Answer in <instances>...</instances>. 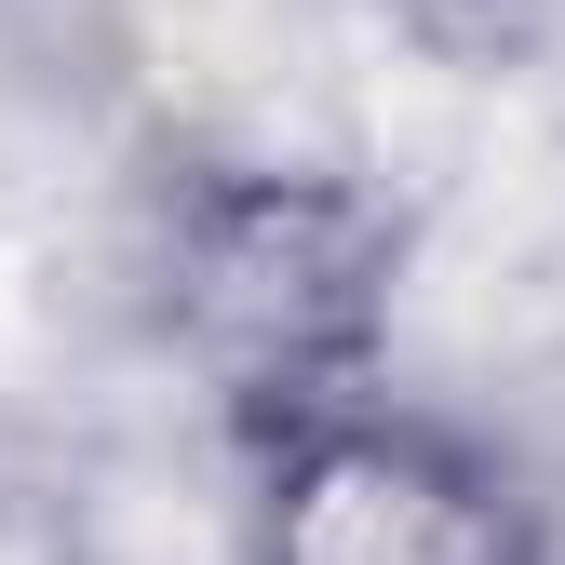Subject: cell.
Wrapping results in <instances>:
<instances>
[{"instance_id":"3957f363","label":"cell","mask_w":565,"mask_h":565,"mask_svg":"<svg viewBox=\"0 0 565 565\" xmlns=\"http://www.w3.org/2000/svg\"><path fill=\"white\" fill-rule=\"evenodd\" d=\"M431 28H458V41H525V28H552L565 0H417Z\"/></svg>"},{"instance_id":"7a4b0ae2","label":"cell","mask_w":565,"mask_h":565,"mask_svg":"<svg viewBox=\"0 0 565 565\" xmlns=\"http://www.w3.org/2000/svg\"><path fill=\"white\" fill-rule=\"evenodd\" d=\"M256 565H539V499L391 391L256 445Z\"/></svg>"},{"instance_id":"6da1fadb","label":"cell","mask_w":565,"mask_h":565,"mask_svg":"<svg viewBox=\"0 0 565 565\" xmlns=\"http://www.w3.org/2000/svg\"><path fill=\"white\" fill-rule=\"evenodd\" d=\"M391 297H404V216L350 175L230 162L162 230V337L243 445H282L323 404L377 391Z\"/></svg>"}]
</instances>
